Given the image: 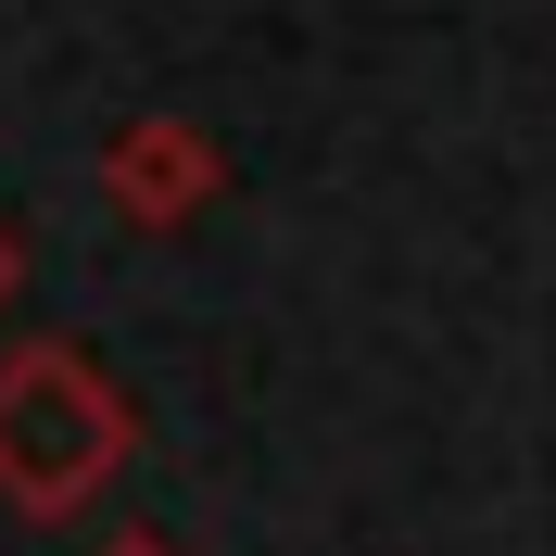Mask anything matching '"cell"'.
Segmentation results:
<instances>
[{
  "instance_id": "1",
  "label": "cell",
  "mask_w": 556,
  "mask_h": 556,
  "mask_svg": "<svg viewBox=\"0 0 556 556\" xmlns=\"http://www.w3.org/2000/svg\"><path fill=\"white\" fill-rule=\"evenodd\" d=\"M139 455V405L114 392V367L64 329H26L0 354V506L38 531L89 519Z\"/></svg>"
},
{
  "instance_id": "2",
  "label": "cell",
  "mask_w": 556,
  "mask_h": 556,
  "mask_svg": "<svg viewBox=\"0 0 556 556\" xmlns=\"http://www.w3.org/2000/svg\"><path fill=\"white\" fill-rule=\"evenodd\" d=\"M215 203H228L215 127H190V114H127V127L102 139V215H114V228L177 241V228H203Z\"/></svg>"
},
{
  "instance_id": "3",
  "label": "cell",
  "mask_w": 556,
  "mask_h": 556,
  "mask_svg": "<svg viewBox=\"0 0 556 556\" xmlns=\"http://www.w3.org/2000/svg\"><path fill=\"white\" fill-rule=\"evenodd\" d=\"M89 556H190V544H177V531H102Z\"/></svg>"
},
{
  "instance_id": "4",
  "label": "cell",
  "mask_w": 556,
  "mask_h": 556,
  "mask_svg": "<svg viewBox=\"0 0 556 556\" xmlns=\"http://www.w3.org/2000/svg\"><path fill=\"white\" fill-rule=\"evenodd\" d=\"M13 291H26V241H13V215H0V316H13Z\"/></svg>"
}]
</instances>
